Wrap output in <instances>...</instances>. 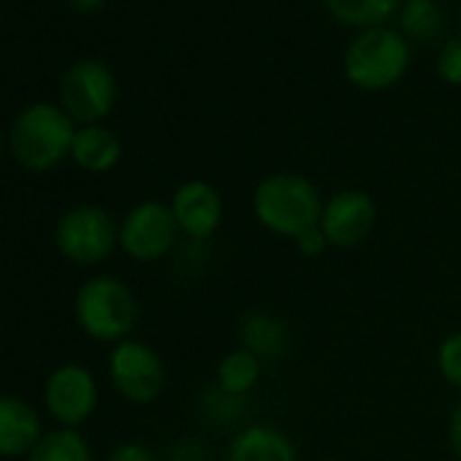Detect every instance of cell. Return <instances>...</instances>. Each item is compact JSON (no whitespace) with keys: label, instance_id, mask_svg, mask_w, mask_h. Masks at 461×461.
<instances>
[{"label":"cell","instance_id":"cell-3","mask_svg":"<svg viewBox=\"0 0 461 461\" xmlns=\"http://www.w3.org/2000/svg\"><path fill=\"white\" fill-rule=\"evenodd\" d=\"M74 315L90 339L117 345L131 337L139 318V304L125 280L95 275L77 291Z\"/></svg>","mask_w":461,"mask_h":461},{"label":"cell","instance_id":"cell-5","mask_svg":"<svg viewBox=\"0 0 461 461\" xmlns=\"http://www.w3.org/2000/svg\"><path fill=\"white\" fill-rule=\"evenodd\" d=\"M410 63L407 41L385 28L361 33L345 55V77L361 90H385L399 82Z\"/></svg>","mask_w":461,"mask_h":461},{"label":"cell","instance_id":"cell-22","mask_svg":"<svg viewBox=\"0 0 461 461\" xmlns=\"http://www.w3.org/2000/svg\"><path fill=\"white\" fill-rule=\"evenodd\" d=\"M437 71L447 85L461 87V39H453L442 47L439 60H437Z\"/></svg>","mask_w":461,"mask_h":461},{"label":"cell","instance_id":"cell-14","mask_svg":"<svg viewBox=\"0 0 461 461\" xmlns=\"http://www.w3.org/2000/svg\"><path fill=\"white\" fill-rule=\"evenodd\" d=\"M122 158V144L120 139L104 128V125H85L77 131L74 147H71V160L90 171V174H106L112 171Z\"/></svg>","mask_w":461,"mask_h":461},{"label":"cell","instance_id":"cell-25","mask_svg":"<svg viewBox=\"0 0 461 461\" xmlns=\"http://www.w3.org/2000/svg\"><path fill=\"white\" fill-rule=\"evenodd\" d=\"M447 445H450L453 456L461 461V402L453 407L450 420H447Z\"/></svg>","mask_w":461,"mask_h":461},{"label":"cell","instance_id":"cell-10","mask_svg":"<svg viewBox=\"0 0 461 461\" xmlns=\"http://www.w3.org/2000/svg\"><path fill=\"white\" fill-rule=\"evenodd\" d=\"M377 206L366 190H339L323 203L321 228L331 248L350 250L366 242L375 230Z\"/></svg>","mask_w":461,"mask_h":461},{"label":"cell","instance_id":"cell-20","mask_svg":"<svg viewBox=\"0 0 461 461\" xmlns=\"http://www.w3.org/2000/svg\"><path fill=\"white\" fill-rule=\"evenodd\" d=\"M201 410L206 412V418H214L220 423H234L242 418V412L248 410V396H237V393H228L222 391L217 383L212 388H206Z\"/></svg>","mask_w":461,"mask_h":461},{"label":"cell","instance_id":"cell-8","mask_svg":"<svg viewBox=\"0 0 461 461\" xmlns=\"http://www.w3.org/2000/svg\"><path fill=\"white\" fill-rule=\"evenodd\" d=\"M98 407V380L85 364H60L44 380V410L63 429H79Z\"/></svg>","mask_w":461,"mask_h":461},{"label":"cell","instance_id":"cell-2","mask_svg":"<svg viewBox=\"0 0 461 461\" xmlns=\"http://www.w3.org/2000/svg\"><path fill=\"white\" fill-rule=\"evenodd\" d=\"M77 131V122L60 106L33 104L14 120L9 147L23 168L52 171L66 158H71Z\"/></svg>","mask_w":461,"mask_h":461},{"label":"cell","instance_id":"cell-27","mask_svg":"<svg viewBox=\"0 0 461 461\" xmlns=\"http://www.w3.org/2000/svg\"><path fill=\"white\" fill-rule=\"evenodd\" d=\"M74 4V9H79V12H95V9H101L106 0H71Z\"/></svg>","mask_w":461,"mask_h":461},{"label":"cell","instance_id":"cell-28","mask_svg":"<svg viewBox=\"0 0 461 461\" xmlns=\"http://www.w3.org/2000/svg\"><path fill=\"white\" fill-rule=\"evenodd\" d=\"M0 152H4V136H0Z\"/></svg>","mask_w":461,"mask_h":461},{"label":"cell","instance_id":"cell-13","mask_svg":"<svg viewBox=\"0 0 461 461\" xmlns=\"http://www.w3.org/2000/svg\"><path fill=\"white\" fill-rule=\"evenodd\" d=\"M225 461H299V450L280 429L269 423H250L228 442Z\"/></svg>","mask_w":461,"mask_h":461},{"label":"cell","instance_id":"cell-7","mask_svg":"<svg viewBox=\"0 0 461 461\" xmlns=\"http://www.w3.org/2000/svg\"><path fill=\"white\" fill-rule=\"evenodd\" d=\"M109 377L122 399L133 404H149L166 385V366L152 345L128 337L109 353Z\"/></svg>","mask_w":461,"mask_h":461},{"label":"cell","instance_id":"cell-21","mask_svg":"<svg viewBox=\"0 0 461 461\" xmlns=\"http://www.w3.org/2000/svg\"><path fill=\"white\" fill-rule=\"evenodd\" d=\"M437 369L439 375L461 391V331L447 334L437 348Z\"/></svg>","mask_w":461,"mask_h":461},{"label":"cell","instance_id":"cell-18","mask_svg":"<svg viewBox=\"0 0 461 461\" xmlns=\"http://www.w3.org/2000/svg\"><path fill=\"white\" fill-rule=\"evenodd\" d=\"M399 6V0H326V9L345 25L353 28H377Z\"/></svg>","mask_w":461,"mask_h":461},{"label":"cell","instance_id":"cell-4","mask_svg":"<svg viewBox=\"0 0 461 461\" xmlns=\"http://www.w3.org/2000/svg\"><path fill=\"white\" fill-rule=\"evenodd\" d=\"M58 253L77 267H98L120 248V222L98 203L71 206L55 228Z\"/></svg>","mask_w":461,"mask_h":461},{"label":"cell","instance_id":"cell-17","mask_svg":"<svg viewBox=\"0 0 461 461\" xmlns=\"http://www.w3.org/2000/svg\"><path fill=\"white\" fill-rule=\"evenodd\" d=\"M264 375V361L248 350H230L217 364V385L228 393L248 396Z\"/></svg>","mask_w":461,"mask_h":461},{"label":"cell","instance_id":"cell-24","mask_svg":"<svg viewBox=\"0 0 461 461\" xmlns=\"http://www.w3.org/2000/svg\"><path fill=\"white\" fill-rule=\"evenodd\" d=\"M106 461H155V453L144 442H120L112 447Z\"/></svg>","mask_w":461,"mask_h":461},{"label":"cell","instance_id":"cell-29","mask_svg":"<svg viewBox=\"0 0 461 461\" xmlns=\"http://www.w3.org/2000/svg\"><path fill=\"white\" fill-rule=\"evenodd\" d=\"M323 461H339V458H323Z\"/></svg>","mask_w":461,"mask_h":461},{"label":"cell","instance_id":"cell-6","mask_svg":"<svg viewBox=\"0 0 461 461\" xmlns=\"http://www.w3.org/2000/svg\"><path fill=\"white\" fill-rule=\"evenodd\" d=\"M179 228L171 206L147 198L125 212L120 220V248L139 264H155L176 248Z\"/></svg>","mask_w":461,"mask_h":461},{"label":"cell","instance_id":"cell-26","mask_svg":"<svg viewBox=\"0 0 461 461\" xmlns=\"http://www.w3.org/2000/svg\"><path fill=\"white\" fill-rule=\"evenodd\" d=\"M171 461H209V450H206L203 445L185 442V445L174 447V453H171Z\"/></svg>","mask_w":461,"mask_h":461},{"label":"cell","instance_id":"cell-16","mask_svg":"<svg viewBox=\"0 0 461 461\" xmlns=\"http://www.w3.org/2000/svg\"><path fill=\"white\" fill-rule=\"evenodd\" d=\"M25 461H93V447L79 429H52L44 431L39 445Z\"/></svg>","mask_w":461,"mask_h":461},{"label":"cell","instance_id":"cell-11","mask_svg":"<svg viewBox=\"0 0 461 461\" xmlns=\"http://www.w3.org/2000/svg\"><path fill=\"white\" fill-rule=\"evenodd\" d=\"M168 206L179 234H185L190 242H206L222 222V198L217 187L203 179L179 185Z\"/></svg>","mask_w":461,"mask_h":461},{"label":"cell","instance_id":"cell-9","mask_svg":"<svg viewBox=\"0 0 461 461\" xmlns=\"http://www.w3.org/2000/svg\"><path fill=\"white\" fill-rule=\"evenodd\" d=\"M114 98H117L114 77L106 66L95 60H79L63 77L60 101H63V112L74 122L98 125V120H104L112 112Z\"/></svg>","mask_w":461,"mask_h":461},{"label":"cell","instance_id":"cell-19","mask_svg":"<svg viewBox=\"0 0 461 461\" xmlns=\"http://www.w3.org/2000/svg\"><path fill=\"white\" fill-rule=\"evenodd\" d=\"M402 31L415 41H434L445 33V14L434 0H407L399 14Z\"/></svg>","mask_w":461,"mask_h":461},{"label":"cell","instance_id":"cell-12","mask_svg":"<svg viewBox=\"0 0 461 461\" xmlns=\"http://www.w3.org/2000/svg\"><path fill=\"white\" fill-rule=\"evenodd\" d=\"M44 437L41 412L17 393H0V458H28Z\"/></svg>","mask_w":461,"mask_h":461},{"label":"cell","instance_id":"cell-15","mask_svg":"<svg viewBox=\"0 0 461 461\" xmlns=\"http://www.w3.org/2000/svg\"><path fill=\"white\" fill-rule=\"evenodd\" d=\"M288 329L280 318L269 312H250L240 323L242 350L258 356L261 361H277L288 353Z\"/></svg>","mask_w":461,"mask_h":461},{"label":"cell","instance_id":"cell-23","mask_svg":"<svg viewBox=\"0 0 461 461\" xmlns=\"http://www.w3.org/2000/svg\"><path fill=\"white\" fill-rule=\"evenodd\" d=\"M294 242H296V250H299L302 256H307V258H318V256L326 253V248H331L321 225L304 230V234H302L299 240H294Z\"/></svg>","mask_w":461,"mask_h":461},{"label":"cell","instance_id":"cell-1","mask_svg":"<svg viewBox=\"0 0 461 461\" xmlns=\"http://www.w3.org/2000/svg\"><path fill=\"white\" fill-rule=\"evenodd\" d=\"M323 203L321 190L307 176L291 171L269 174L253 193L256 220L285 240H299L304 230L321 225Z\"/></svg>","mask_w":461,"mask_h":461}]
</instances>
